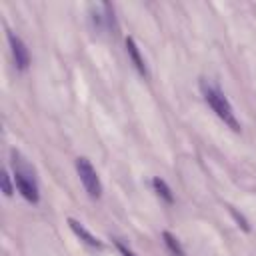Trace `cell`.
Here are the masks:
<instances>
[{
    "instance_id": "6da1fadb",
    "label": "cell",
    "mask_w": 256,
    "mask_h": 256,
    "mask_svg": "<svg viewBox=\"0 0 256 256\" xmlns=\"http://www.w3.org/2000/svg\"><path fill=\"white\" fill-rule=\"evenodd\" d=\"M200 90H202V94H204V100H206V102L210 104V108L216 112V116H218L220 120H224V124L230 126L234 132H240V122L236 120V114H234V110H232L228 98L222 94V90L216 88V86H212V84H208L204 78L200 80Z\"/></svg>"
},
{
    "instance_id": "7a4b0ae2",
    "label": "cell",
    "mask_w": 256,
    "mask_h": 256,
    "mask_svg": "<svg viewBox=\"0 0 256 256\" xmlns=\"http://www.w3.org/2000/svg\"><path fill=\"white\" fill-rule=\"evenodd\" d=\"M12 170H14V184L18 188V192L32 204H36L40 200L38 194V186H36V178H34V170L30 168V164L16 152L12 150Z\"/></svg>"
},
{
    "instance_id": "3957f363",
    "label": "cell",
    "mask_w": 256,
    "mask_h": 256,
    "mask_svg": "<svg viewBox=\"0 0 256 256\" xmlns=\"http://www.w3.org/2000/svg\"><path fill=\"white\" fill-rule=\"evenodd\" d=\"M76 170H78L80 182L84 184L88 196H90V198H100V194H102V184H100V178H98L94 166L90 164V160L84 158V156L76 158Z\"/></svg>"
},
{
    "instance_id": "277c9868",
    "label": "cell",
    "mask_w": 256,
    "mask_h": 256,
    "mask_svg": "<svg viewBox=\"0 0 256 256\" xmlns=\"http://www.w3.org/2000/svg\"><path fill=\"white\" fill-rule=\"evenodd\" d=\"M8 42H10V48H12V56H14L16 68L18 70H26L30 66V52H28L26 44L14 32H8Z\"/></svg>"
},
{
    "instance_id": "5b68a950",
    "label": "cell",
    "mask_w": 256,
    "mask_h": 256,
    "mask_svg": "<svg viewBox=\"0 0 256 256\" xmlns=\"http://www.w3.org/2000/svg\"><path fill=\"white\" fill-rule=\"evenodd\" d=\"M68 226H70V230L84 242V244H88V246H92V248H102V242L90 232V230H86L78 220H74V218H68Z\"/></svg>"
},
{
    "instance_id": "8992f818",
    "label": "cell",
    "mask_w": 256,
    "mask_h": 256,
    "mask_svg": "<svg viewBox=\"0 0 256 256\" xmlns=\"http://www.w3.org/2000/svg\"><path fill=\"white\" fill-rule=\"evenodd\" d=\"M126 52H128V56H130V60H132V64H134V68L142 74V76H148V70H146V64H144V58H142V54H140V50H138V46H136V42H134V38H126Z\"/></svg>"
},
{
    "instance_id": "52a82bcc",
    "label": "cell",
    "mask_w": 256,
    "mask_h": 256,
    "mask_svg": "<svg viewBox=\"0 0 256 256\" xmlns=\"http://www.w3.org/2000/svg\"><path fill=\"white\" fill-rule=\"evenodd\" d=\"M152 186H154L156 194H158V196H160L164 202L174 204V194H172V190L168 188V184H166L162 178H154V180H152Z\"/></svg>"
},
{
    "instance_id": "ba28073f",
    "label": "cell",
    "mask_w": 256,
    "mask_h": 256,
    "mask_svg": "<svg viewBox=\"0 0 256 256\" xmlns=\"http://www.w3.org/2000/svg\"><path fill=\"white\" fill-rule=\"evenodd\" d=\"M162 240H164L166 248L172 252V256H184V250H182V246H180V242H178V238L174 234H170L168 230H164L162 232Z\"/></svg>"
},
{
    "instance_id": "9c48e42d",
    "label": "cell",
    "mask_w": 256,
    "mask_h": 256,
    "mask_svg": "<svg viewBox=\"0 0 256 256\" xmlns=\"http://www.w3.org/2000/svg\"><path fill=\"white\" fill-rule=\"evenodd\" d=\"M0 180H2V192H4L6 196H12V182H10V174H8L6 170L2 172V178H0Z\"/></svg>"
},
{
    "instance_id": "30bf717a",
    "label": "cell",
    "mask_w": 256,
    "mask_h": 256,
    "mask_svg": "<svg viewBox=\"0 0 256 256\" xmlns=\"http://www.w3.org/2000/svg\"><path fill=\"white\" fill-rule=\"evenodd\" d=\"M230 214H232V216H234V218H236V222H238V224H240V226H242V230H246V232H248V230H250V226H248V222H246V218H244V216H242V214H238V212H236V210H234V208H230Z\"/></svg>"
},
{
    "instance_id": "8fae6325",
    "label": "cell",
    "mask_w": 256,
    "mask_h": 256,
    "mask_svg": "<svg viewBox=\"0 0 256 256\" xmlns=\"http://www.w3.org/2000/svg\"><path fill=\"white\" fill-rule=\"evenodd\" d=\"M114 246L120 250V254H122V256H136V254H134L132 250H128V248H126V246H124L120 240H114Z\"/></svg>"
}]
</instances>
